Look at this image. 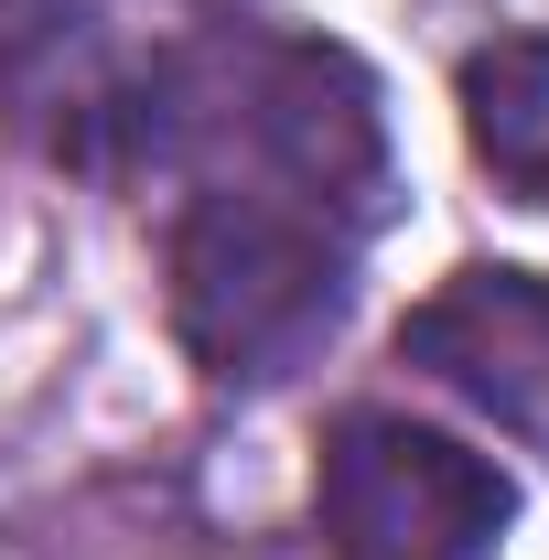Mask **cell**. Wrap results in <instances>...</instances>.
<instances>
[{"label": "cell", "mask_w": 549, "mask_h": 560, "mask_svg": "<svg viewBox=\"0 0 549 560\" xmlns=\"http://www.w3.org/2000/svg\"><path fill=\"white\" fill-rule=\"evenodd\" d=\"M453 97H464L475 162L517 195V206H549V33L475 44V55L453 66Z\"/></svg>", "instance_id": "obj_4"}, {"label": "cell", "mask_w": 549, "mask_h": 560, "mask_svg": "<svg viewBox=\"0 0 549 560\" xmlns=\"http://www.w3.org/2000/svg\"><path fill=\"white\" fill-rule=\"evenodd\" d=\"M55 44H66V0H0V66L55 55Z\"/></svg>", "instance_id": "obj_6"}, {"label": "cell", "mask_w": 549, "mask_h": 560, "mask_svg": "<svg viewBox=\"0 0 549 560\" xmlns=\"http://www.w3.org/2000/svg\"><path fill=\"white\" fill-rule=\"evenodd\" d=\"M399 366H420L431 388H453L475 420H495L517 453L549 464V280L539 270H475L431 280L410 324H399Z\"/></svg>", "instance_id": "obj_3"}, {"label": "cell", "mask_w": 549, "mask_h": 560, "mask_svg": "<svg viewBox=\"0 0 549 560\" xmlns=\"http://www.w3.org/2000/svg\"><path fill=\"white\" fill-rule=\"evenodd\" d=\"M517 486L464 431L410 410H344L313 453V528L335 560H495Z\"/></svg>", "instance_id": "obj_2"}, {"label": "cell", "mask_w": 549, "mask_h": 560, "mask_svg": "<svg viewBox=\"0 0 549 560\" xmlns=\"http://www.w3.org/2000/svg\"><path fill=\"white\" fill-rule=\"evenodd\" d=\"M0 560H11V550H0Z\"/></svg>", "instance_id": "obj_7"}, {"label": "cell", "mask_w": 549, "mask_h": 560, "mask_svg": "<svg viewBox=\"0 0 549 560\" xmlns=\"http://www.w3.org/2000/svg\"><path fill=\"white\" fill-rule=\"evenodd\" d=\"M431 22H453V33H464V55H475V44L549 33V0H431Z\"/></svg>", "instance_id": "obj_5"}, {"label": "cell", "mask_w": 549, "mask_h": 560, "mask_svg": "<svg viewBox=\"0 0 549 560\" xmlns=\"http://www.w3.org/2000/svg\"><path fill=\"white\" fill-rule=\"evenodd\" d=\"M366 226L259 173H184L162 215V302L215 388H270L344 324Z\"/></svg>", "instance_id": "obj_1"}]
</instances>
